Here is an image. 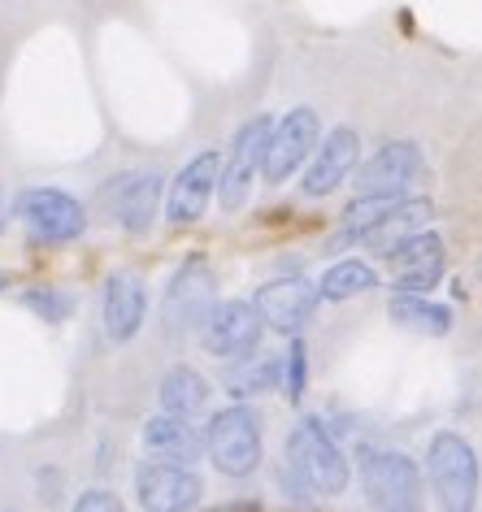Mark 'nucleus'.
I'll list each match as a JSON object with an SVG mask.
<instances>
[{
    "mask_svg": "<svg viewBox=\"0 0 482 512\" xmlns=\"http://www.w3.org/2000/svg\"><path fill=\"white\" fill-rule=\"evenodd\" d=\"M0 230H5V209H0Z\"/></svg>",
    "mask_w": 482,
    "mask_h": 512,
    "instance_id": "29",
    "label": "nucleus"
},
{
    "mask_svg": "<svg viewBox=\"0 0 482 512\" xmlns=\"http://www.w3.org/2000/svg\"><path fill=\"white\" fill-rule=\"evenodd\" d=\"M14 217L27 226L35 243H74L87 230V209L70 191L31 187L14 200Z\"/></svg>",
    "mask_w": 482,
    "mask_h": 512,
    "instance_id": "5",
    "label": "nucleus"
},
{
    "mask_svg": "<svg viewBox=\"0 0 482 512\" xmlns=\"http://www.w3.org/2000/svg\"><path fill=\"white\" fill-rule=\"evenodd\" d=\"M283 387V356H244V365L231 369V378H226V391L235 395V400H257V395H270Z\"/></svg>",
    "mask_w": 482,
    "mask_h": 512,
    "instance_id": "19",
    "label": "nucleus"
},
{
    "mask_svg": "<svg viewBox=\"0 0 482 512\" xmlns=\"http://www.w3.org/2000/svg\"><path fill=\"white\" fill-rule=\"evenodd\" d=\"M135 495L144 512H192L205 495V482L174 460H144L135 469Z\"/></svg>",
    "mask_w": 482,
    "mask_h": 512,
    "instance_id": "11",
    "label": "nucleus"
},
{
    "mask_svg": "<svg viewBox=\"0 0 482 512\" xmlns=\"http://www.w3.org/2000/svg\"><path fill=\"white\" fill-rule=\"evenodd\" d=\"M144 317H148L144 278L131 274V270L109 274L105 300H100V322H105V335H109L113 343H131L139 330H144Z\"/></svg>",
    "mask_w": 482,
    "mask_h": 512,
    "instance_id": "16",
    "label": "nucleus"
},
{
    "mask_svg": "<svg viewBox=\"0 0 482 512\" xmlns=\"http://www.w3.org/2000/svg\"><path fill=\"white\" fill-rule=\"evenodd\" d=\"M5 287H9V274H5V270H0V291H5Z\"/></svg>",
    "mask_w": 482,
    "mask_h": 512,
    "instance_id": "28",
    "label": "nucleus"
},
{
    "mask_svg": "<svg viewBox=\"0 0 482 512\" xmlns=\"http://www.w3.org/2000/svg\"><path fill=\"white\" fill-rule=\"evenodd\" d=\"M205 452L226 478H248L261 465V417L248 404H231L209 421Z\"/></svg>",
    "mask_w": 482,
    "mask_h": 512,
    "instance_id": "4",
    "label": "nucleus"
},
{
    "mask_svg": "<svg viewBox=\"0 0 482 512\" xmlns=\"http://www.w3.org/2000/svg\"><path fill=\"white\" fill-rule=\"evenodd\" d=\"M161 174L157 170H122L105 178L100 187V209L109 213V222H118L126 235H144L157 222V204H161Z\"/></svg>",
    "mask_w": 482,
    "mask_h": 512,
    "instance_id": "7",
    "label": "nucleus"
},
{
    "mask_svg": "<svg viewBox=\"0 0 482 512\" xmlns=\"http://www.w3.org/2000/svg\"><path fill=\"white\" fill-rule=\"evenodd\" d=\"M426 478L443 512H474L478 504V456L461 434L439 430L426 447Z\"/></svg>",
    "mask_w": 482,
    "mask_h": 512,
    "instance_id": "2",
    "label": "nucleus"
},
{
    "mask_svg": "<svg viewBox=\"0 0 482 512\" xmlns=\"http://www.w3.org/2000/svg\"><path fill=\"white\" fill-rule=\"evenodd\" d=\"M283 395L287 400H300L304 395V343H291V352L283 356Z\"/></svg>",
    "mask_w": 482,
    "mask_h": 512,
    "instance_id": "25",
    "label": "nucleus"
},
{
    "mask_svg": "<svg viewBox=\"0 0 482 512\" xmlns=\"http://www.w3.org/2000/svg\"><path fill=\"white\" fill-rule=\"evenodd\" d=\"M218 174H222V152L218 148L196 152V157L174 174V183L166 191V217L174 226H192V222L205 217L213 191H218Z\"/></svg>",
    "mask_w": 482,
    "mask_h": 512,
    "instance_id": "12",
    "label": "nucleus"
},
{
    "mask_svg": "<svg viewBox=\"0 0 482 512\" xmlns=\"http://www.w3.org/2000/svg\"><path fill=\"white\" fill-rule=\"evenodd\" d=\"M443 278V261H430V265H413V270H400L396 274V296H426Z\"/></svg>",
    "mask_w": 482,
    "mask_h": 512,
    "instance_id": "24",
    "label": "nucleus"
},
{
    "mask_svg": "<svg viewBox=\"0 0 482 512\" xmlns=\"http://www.w3.org/2000/svg\"><path fill=\"white\" fill-rule=\"evenodd\" d=\"M357 152H361L357 131H352V126H335V131L309 152V170H304V196L317 200V196H331L335 187H344L348 174L357 170Z\"/></svg>",
    "mask_w": 482,
    "mask_h": 512,
    "instance_id": "15",
    "label": "nucleus"
},
{
    "mask_svg": "<svg viewBox=\"0 0 482 512\" xmlns=\"http://www.w3.org/2000/svg\"><path fill=\"white\" fill-rule=\"evenodd\" d=\"M426 161L422 148L413 139H396V144H383L370 161L357 170V196H404L417 178H422Z\"/></svg>",
    "mask_w": 482,
    "mask_h": 512,
    "instance_id": "13",
    "label": "nucleus"
},
{
    "mask_svg": "<svg viewBox=\"0 0 482 512\" xmlns=\"http://www.w3.org/2000/svg\"><path fill=\"white\" fill-rule=\"evenodd\" d=\"M261 330L265 326L248 300H222V304H213L209 317L200 322V343H205V352L218 356V361H244L248 352H257Z\"/></svg>",
    "mask_w": 482,
    "mask_h": 512,
    "instance_id": "10",
    "label": "nucleus"
},
{
    "mask_svg": "<svg viewBox=\"0 0 482 512\" xmlns=\"http://www.w3.org/2000/svg\"><path fill=\"white\" fill-rule=\"evenodd\" d=\"M361 486L378 512H422V473L404 452L361 447Z\"/></svg>",
    "mask_w": 482,
    "mask_h": 512,
    "instance_id": "3",
    "label": "nucleus"
},
{
    "mask_svg": "<svg viewBox=\"0 0 482 512\" xmlns=\"http://www.w3.org/2000/svg\"><path fill=\"white\" fill-rule=\"evenodd\" d=\"M261 326L278 330V335H300L304 326L313 322V309H317V287L304 283V278H274L257 291L252 300Z\"/></svg>",
    "mask_w": 482,
    "mask_h": 512,
    "instance_id": "14",
    "label": "nucleus"
},
{
    "mask_svg": "<svg viewBox=\"0 0 482 512\" xmlns=\"http://www.w3.org/2000/svg\"><path fill=\"white\" fill-rule=\"evenodd\" d=\"M161 408L166 413H179V417H196L200 408L209 404V382L187 365H174L166 378H161Z\"/></svg>",
    "mask_w": 482,
    "mask_h": 512,
    "instance_id": "18",
    "label": "nucleus"
},
{
    "mask_svg": "<svg viewBox=\"0 0 482 512\" xmlns=\"http://www.w3.org/2000/svg\"><path fill=\"white\" fill-rule=\"evenodd\" d=\"M383 261L391 270H413V265H430V261H443V239L435 230H409V235H400L396 243H387L383 248Z\"/></svg>",
    "mask_w": 482,
    "mask_h": 512,
    "instance_id": "21",
    "label": "nucleus"
},
{
    "mask_svg": "<svg viewBox=\"0 0 482 512\" xmlns=\"http://www.w3.org/2000/svg\"><path fill=\"white\" fill-rule=\"evenodd\" d=\"M209 512H265V508L252 504V499H239V504H222V508H209Z\"/></svg>",
    "mask_w": 482,
    "mask_h": 512,
    "instance_id": "27",
    "label": "nucleus"
},
{
    "mask_svg": "<svg viewBox=\"0 0 482 512\" xmlns=\"http://www.w3.org/2000/svg\"><path fill=\"white\" fill-rule=\"evenodd\" d=\"M18 300L27 304L31 313H40L44 322H66L70 309H74V300H70L61 287H31V291H22Z\"/></svg>",
    "mask_w": 482,
    "mask_h": 512,
    "instance_id": "23",
    "label": "nucleus"
},
{
    "mask_svg": "<svg viewBox=\"0 0 482 512\" xmlns=\"http://www.w3.org/2000/svg\"><path fill=\"white\" fill-rule=\"evenodd\" d=\"M296 486H309L317 495H344L348 491V460L339 452V443L326 434L317 417H300L287 434V469Z\"/></svg>",
    "mask_w": 482,
    "mask_h": 512,
    "instance_id": "1",
    "label": "nucleus"
},
{
    "mask_svg": "<svg viewBox=\"0 0 482 512\" xmlns=\"http://www.w3.org/2000/svg\"><path fill=\"white\" fill-rule=\"evenodd\" d=\"M270 118L257 113V118H248L244 126L235 131V144L231 152L222 157V174H218V200L226 213H235L239 204L248 200L252 191V178L261 174V157H265V139H270Z\"/></svg>",
    "mask_w": 482,
    "mask_h": 512,
    "instance_id": "9",
    "label": "nucleus"
},
{
    "mask_svg": "<svg viewBox=\"0 0 482 512\" xmlns=\"http://www.w3.org/2000/svg\"><path fill=\"white\" fill-rule=\"evenodd\" d=\"M322 139V122H317L313 109H291L283 122L270 126V139H265V157H261V178L265 183H287L291 174L309 161V152Z\"/></svg>",
    "mask_w": 482,
    "mask_h": 512,
    "instance_id": "8",
    "label": "nucleus"
},
{
    "mask_svg": "<svg viewBox=\"0 0 482 512\" xmlns=\"http://www.w3.org/2000/svg\"><path fill=\"white\" fill-rule=\"evenodd\" d=\"M144 447L157 460H174V465H192L205 452V439L200 430L192 426V417H179V413H161L144 426Z\"/></svg>",
    "mask_w": 482,
    "mask_h": 512,
    "instance_id": "17",
    "label": "nucleus"
},
{
    "mask_svg": "<svg viewBox=\"0 0 482 512\" xmlns=\"http://www.w3.org/2000/svg\"><path fill=\"white\" fill-rule=\"evenodd\" d=\"M218 304V278H213L205 256H192L174 270L166 300H161V317H166L170 335H192L200 330V322L209 317V309Z\"/></svg>",
    "mask_w": 482,
    "mask_h": 512,
    "instance_id": "6",
    "label": "nucleus"
},
{
    "mask_svg": "<svg viewBox=\"0 0 482 512\" xmlns=\"http://www.w3.org/2000/svg\"><path fill=\"white\" fill-rule=\"evenodd\" d=\"M387 317L404 330H417V335H448L452 330V313L422 296H391Z\"/></svg>",
    "mask_w": 482,
    "mask_h": 512,
    "instance_id": "20",
    "label": "nucleus"
},
{
    "mask_svg": "<svg viewBox=\"0 0 482 512\" xmlns=\"http://www.w3.org/2000/svg\"><path fill=\"white\" fill-rule=\"evenodd\" d=\"M374 287H378V274L365 261H339V265H331V270L322 274V283H317V300H352V296L374 291Z\"/></svg>",
    "mask_w": 482,
    "mask_h": 512,
    "instance_id": "22",
    "label": "nucleus"
},
{
    "mask_svg": "<svg viewBox=\"0 0 482 512\" xmlns=\"http://www.w3.org/2000/svg\"><path fill=\"white\" fill-rule=\"evenodd\" d=\"M74 512H126L122 499L113 491H100V486H92V491H83L79 499H74Z\"/></svg>",
    "mask_w": 482,
    "mask_h": 512,
    "instance_id": "26",
    "label": "nucleus"
}]
</instances>
